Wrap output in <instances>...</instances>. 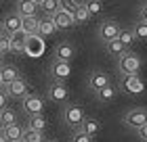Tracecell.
I'll use <instances>...</instances> for the list:
<instances>
[{
    "label": "cell",
    "instance_id": "cell-1",
    "mask_svg": "<svg viewBox=\"0 0 147 142\" xmlns=\"http://www.w3.org/2000/svg\"><path fill=\"white\" fill-rule=\"evenodd\" d=\"M63 123L69 127V130H80L86 119V113L80 105H65L63 107Z\"/></svg>",
    "mask_w": 147,
    "mask_h": 142
},
{
    "label": "cell",
    "instance_id": "cell-2",
    "mask_svg": "<svg viewBox=\"0 0 147 142\" xmlns=\"http://www.w3.org/2000/svg\"><path fill=\"white\" fill-rule=\"evenodd\" d=\"M118 88L124 94H128V96H139V94L145 92V82L141 79L139 73H130V75H122Z\"/></svg>",
    "mask_w": 147,
    "mask_h": 142
},
{
    "label": "cell",
    "instance_id": "cell-3",
    "mask_svg": "<svg viewBox=\"0 0 147 142\" xmlns=\"http://www.w3.org/2000/svg\"><path fill=\"white\" fill-rule=\"evenodd\" d=\"M143 67V61L139 55H135V52H126L124 57L118 59V69H120V75H130V73H139Z\"/></svg>",
    "mask_w": 147,
    "mask_h": 142
},
{
    "label": "cell",
    "instance_id": "cell-4",
    "mask_svg": "<svg viewBox=\"0 0 147 142\" xmlns=\"http://www.w3.org/2000/svg\"><path fill=\"white\" fill-rule=\"evenodd\" d=\"M120 31H122V27H120V23L116 19H105V21L99 25V40H101L103 44H107L111 40L120 38Z\"/></svg>",
    "mask_w": 147,
    "mask_h": 142
},
{
    "label": "cell",
    "instance_id": "cell-5",
    "mask_svg": "<svg viewBox=\"0 0 147 142\" xmlns=\"http://www.w3.org/2000/svg\"><path fill=\"white\" fill-rule=\"evenodd\" d=\"M124 123L128 125L130 130L139 132L147 123V109H143V107H135V109H130L128 113L124 115Z\"/></svg>",
    "mask_w": 147,
    "mask_h": 142
},
{
    "label": "cell",
    "instance_id": "cell-6",
    "mask_svg": "<svg viewBox=\"0 0 147 142\" xmlns=\"http://www.w3.org/2000/svg\"><path fill=\"white\" fill-rule=\"evenodd\" d=\"M46 98L57 105H65L69 98V88L65 86V82H53L46 88Z\"/></svg>",
    "mask_w": 147,
    "mask_h": 142
},
{
    "label": "cell",
    "instance_id": "cell-7",
    "mask_svg": "<svg viewBox=\"0 0 147 142\" xmlns=\"http://www.w3.org/2000/svg\"><path fill=\"white\" fill-rule=\"evenodd\" d=\"M21 105H23V111L25 115H38V113H44V100L38 96V94H25L21 98Z\"/></svg>",
    "mask_w": 147,
    "mask_h": 142
},
{
    "label": "cell",
    "instance_id": "cell-8",
    "mask_svg": "<svg viewBox=\"0 0 147 142\" xmlns=\"http://www.w3.org/2000/svg\"><path fill=\"white\" fill-rule=\"evenodd\" d=\"M51 77L53 82H65L71 75V63H63V61H53L51 65Z\"/></svg>",
    "mask_w": 147,
    "mask_h": 142
},
{
    "label": "cell",
    "instance_id": "cell-9",
    "mask_svg": "<svg viewBox=\"0 0 147 142\" xmlns=\"http://www.w3.org/2000/svg\"><path fill=\"white\" fill-rule=\"evenodd\" d=\"M53 21H55V25H57L59 31H67V29H71L74 25H76L74 15H71V13H67V11H63V9H59L55 15H53Z\"/></svg>",
    "mask_w": 147,
    "mask_h": 142
},
{
    "label": "cell",
    "instance_id": "cell-10",
    "mask_svg": "<svg viewBox=\"0 0 147 142\" xmlns=\"http://www.w3.org/2000/svg\"><path fill=\"white\" fill-rule=\"evenodd\" d=\"M105 86H109V75L101 69H95L88 75V88L92 92H99V90H103Z\"/></svg>",
    "mask_w": 147,
    "mask_h": 142
},
{
    "label": "cell",
    "instance_id": "cell-11",
    "mask_svg": "<svg viewBox=\"0 0 147 142\" xmlns=\"http://www.w3.org/2000/svg\"><path fill=\"white\" fill-rule=\"evenodd\" d=\"M4 90L9 92V96H11V98H23L25 94H32V90H30V84L25 82L23 77L15 79V82H13L11 86H6Z\"/></svg>",
    "mask_w": 147,
    "mask_h": 142
},
{
    "label": "cell",
    "instance_id": "cell-12",
    "mask_svg": "<svg viewBox=\"0 0 147 142\" xmlns=\"http://www.w3.org/2000/svg\"><path fill=\"white\" fill-rule=\"evenodd\" d=\"M2 25H4V33L13 36V33H17V31L23 29V17L19 15V13H11V15L4 17Z\"/></svg>",
    "mask_w": 147,
    "mask_h": 142
},
{
    "label": "cell",
    "instance_id": "cell-13",
    "mask_svg": "<svg viewBox=\"0 0 147 142\" xmlns=\"http://www.w3.org/2000/svg\"><path fill=\"white\" fill-rule=\"evenodd\" d=\"M76 57V48H74V44L71 42H61V44H57V48H55V61H63V63H71V59Z\"/></svg>",
    "mask_w": 147,
    "mask_h": 142
},
{
    "label": "cell",
    "instance_id": "cell-14",
    "mask_svg": "<svg viewBox=\"0 0 147 142\" xmlns=\"http://www.w3.org/2000/svg\"><path fill=\"white\" fill-rule=\"evenodd\" d=\"M40 4L34 0H19L15 4V13H19L21 17H38Z\"/></svg>",
    "mask_w": 147,
    "mask_h": 142
},
{
    "label": "cell",
    "instance_id": "cell-15",
    "mask_svg": "<svg viewBox=\"0 0 147 142\" xmlns=\"http://www.w3.org/2000/svg\"><path fill=\"white\" fill-rule=\"evenodd\" d=\"M28 40H30V36L23 29L17 31V33H13V36H11V50L13 52H25V50H28Z\"/></svg>",
    "mask_w": 147,
    "mask_h": 142
},
{
    "label": "cell",
    "instance_id": "cell-16",
    "mask_svg": "<svg viewBox=\"0 0 147 142\" xmlns=\"http://www.w3.org/2000/svg\"><path fill=\"white\" fill-rule=\"evenodd\" d=\"M21 75H19V69L15 65H2L0 67V79H2V86H11L15 79H19Z\"/></svg>",
    "mask_w": 147,
    "mask_h": 142
},
{
    "label": "cell",
    "instance_id": "cell-17",
    "mask_svg": "<svg viewBox=\"0 0 147 142\" xmlns=\"http://www.w3.org/2000/svg\"><path fill=\"white\" fill-rule=\"evenodd\" d=\"M57 25L55 21H53V17L49 15H44V17H40V27H38V36H42V38H49L53 36V33H57Z\"/></svg>",
    "mask_w": 147,
    "mask_h": 142
},
{
    "label": "cell",
    "instance_id": "cell-18",
    "mask_svg": "<svg viewBox=\"0 0 147 142\" xmlns=\"http://www.w3.org/2000/svg\"><path fill=\"white\" fill-rule=\"evenodd\" d=\"M23 134H25V127H23V125L13 123V125H6V127H4L2 136L9 140V142H13V140H21V138H23Z\"/></svg>",
    "mask_w": 147,
    "mask_h": 142
},
{
    "label": "cell",
    "instance_id": "cell-19",
    "mask_svg": "<svg viewBox=\"0 0 147 142\" xmlns=\"http://www.w3.org/2000/svg\"><path fill=\"white\" fill-rule=\"evenodd\" d=\"M118 90H120V88H116V86H111V84H109V86H105L103 90L95 92V96H97L99 103H111V100L118 96Z\"/></svg>",
    "mask_w": 147,
    "mask_h": 142
},
{
    "label": "cell",
    "instance_id": "cell-20",
    "mask_svg": "<svg viewBox=\"0 0 147 142\" xmlns=\"http://www.w3.org/2000/svg\"><path fill=\"white\" fill-rule=\"evenodd\" d=\"M101 127H103V125H101V121H99V119H95V117H86L80 130H82V132H86V134H90V136L95 138L97 134L101 132Z\"/></svg>",
    "mask_w": 147,
    "mask_h": 142
},
{
    "label": "cell",
    "instance_id": "cell-21",
    "mask_svg": "<svg viewBox=\"0 0 147 142\" xmlns=\"http://www.w3.org/2000/svg\"><path fill=\"white\" fill-rule=\"evenodd\" d=\"M46 119H44V113H38V115H28V127L30 130H38V132H44L46 130Z\"/></svg>",
    "mask_w": 147,
    "mask_h": 142
},
{
    "label": "cell",
    "instance_id": "cell-22",
    "mask_svg": "<svg viewBox=\"0 0 147 142\" xmlns=\"http://www.w3.org/2000/svg\"><path fill=\"white\" fill-rule=\"evenodd\" d=\"M38 27H40V17H23V31L28 36H38Z\"/></svg>",
    "mask_w": 147,
    "mask_h": 142
},
{
    "label": "cell",
    "instance_id": "cell-23",
    "mask_svg": "<svg viewBox=\"0 0 147 142\" xmlns=\"http://www.w3.org/2000/svg\"><path fill=\"white\" fill-rule=\"evenodd\" d=\"M105 50L109 52V55H113V57H124L126 52H128V48H126V46L120 42V40H111V42H107L105 44Z\"/></svg>",
    "mask_w": 147,
    "mask_h": 142
},
{
    "label": "cell",
    "instance_id": "cell-24",
    "mask_svg": "<svg viewBox=\"0 0 147 142\" xmlns=\"http://www.w3.org/2000/svg\"><path fill=\"white\" fill-rule=\"evenodd\" d=\"M59 9H61V0H42V4H40V11L49 17H53Z\"/></svg>",
    "mask_w": 147,
    "mask_h": 142
},
{
    "label": "cell",
    "instance_id": "cell-25",
    "mask_svg": "<svg viewBox=\"0 0 147 142\" xmlns=\"http://www.w3.org/2000/svg\"><path fill=\"white\" fill-rule=\"evenodd\" d=\"M74 19H76V25H86V23L90 21V13H88V9H86V4H80L78 6Z\"/></svg>",
    "mask_w": 147,
    "mask_h": 142
},
{
    "label": "cell",
    "instance_id": "cell-26",
    "mask_svg": "<svg viewBox=\"0 0 147 142\" xmlns=\"http://www.w3.org/2000/svg\"><path fill=\"white\" fill-rule=\"evenodd\" d=\"M23 142H46L44 138V132H38V130H30V127H25V134H23Z\"/></svg>",
    "mask_w": 147,
    "mask_h": 142
},
{
    "label": "cell",
    "instance_id": "cell-27",
    "mask_svg": "<svg viewBox=\"0 0 147 142\" xmlns=\"http://www.w3.org/2000/svg\"><path fill=\"white\" fill-rule=\"evenodd\" d=\"M120 42H122L124 46H126V48H132V44H135L137 42V38H135V31H132V29H122V31H120Z\"/></svg>",
    "mask_w": 147,
    "mask_h": 142
},
{
    "label": "cell",
    "instance_id": "cell-28",
    "mask_svg": "<svg viewBox=\"0 0 147 142\" xmlns=\"http://www.w3.org/2000/svg\"><path fill=\"white\" fill-rule=\"evenodd\" d=\"M84 4H86V9H88L90 17L101 15V11H103V2H101V0H86Z\"/></svg>",
    "mask_w": 147,
    "mask_h": 142
},
{
    "label": "cell",
    "instance_id": "cell-29",
    "mask_svg": "<svg viewBox=\"0 0 147 142\" xmlns=\"http://www.w3.org/2000/svg\"><path fill=\"white\" fill-rule=\"evenodd\" d=\"M132 31H135V38H137V40L147 42V23H145V21H137L135 27H132Z\"/></svg>",
    "mask_w": 147,
    "mask_h": 142
},
{
    "label": "cell",
    "instance_id": "cell-30",
    "mask_svg": "<svg viewBox=\"0 0 147 142\" xmlns=\"http://www.w3.org/2000/svg\"><path fill=\"white\" fill-rule=\"evenodd\" d=\"M0 117L4 119V123H6V125H13V123H17V113L13 111V109H9V107H6L4 111H0Z\"/></svg>",
    "mask_w": 147,
    "mask_h": 142
},
{
    "label": "cell",
    "instance_id": "cell-31",
    "mask_svg": "<svg viewBox=\"0 0 147 142\" xmlns=\"http://www.w3.org/2000/svg\"><path fill=\"white\" fill-rule=\"evenodd\" d=\"M71 142H92V136H90V134H86V132H82V130H74Z\"/></svg>",
    "mask_w": 147,
    "mask_h": 142
},
{
    "label": "cell",
    "instance_id": "cell-32",
    "mask_svg": "<svg viewBox=\"0 0 147 142\" xmlns=\"http://www.w3.org/2000/svg\"><path fill=\"white\" fill-rule=\"evenodd\" d=\"M78 6H80V4L76 2V0H61V9L67 11V13H71V15H76Z\"/></svg>",
    "mask_w": 147,
    "mask_h": 142
},
{
    "label": "cell",
    "instance_id": "cell-33",
    "mask_svg": "<svg viewBox=\"0 0 147 142\" xmlns=\"http://www.w3.org/2000/svg\"><path fill=\"white\" fill-rule=\"evenodd\" d=\"M11 50V36L9 33H4V36H0V52H9Z\"/></svg>",
    "mask_w": 147,
    "mask_h": 142
},
{
    "label": "cell",
    "instance_id": "cell-34",
    "mask_svg": "<svg viewBox=\"0 0 147 142\" xmlns=\"http://www.w3.org/2000/svg\"><path fill=\"white\" fill-rule=\"evenodd\" d=\"M6 105H9V92L4 88H0V111H4Z\"/></svg>",
    "mask_w": 147,
    "mask_h": 142
},
{
    "label": "cell",
    "instance_id": "cell-35",
    "mask_svg": "<svg viewBox=\"0 0 147 142\" xmlns=\"http://www.w3.org/2000/svg\"><path fill=\"white\" fill-rule=\"evenodd\" d=\"M139 17H141V21H145V23H147V4H143V6H141V11H139Z\"/></svg>",
    "mask_w": 147,
    "mask_h": 142
},
{
    "label": "cell",
    "instance_id": "cell-36",
    "mask_svg": "<svg viewBox=\"0 0 147 142\" xmlns=\"http://www.w3.org/2000/svg\"><path fill=\"white\" fill-rule=\"evenodd\" d=\"M137 134H139V138H141V140H145V142H147V123H145V125H143Z\"/></svg>",
    "mask_w": 147,
    "mask_h": 142
},
{
    "label": "cell",
    "instance_id": "cell-37",
    "mask_svg": "<svg viewBox=\"0 0 147 142\" xmlns=\"http://www.w3.org/2000/svg\"><path fill=\"white\" fill-rule=\"evenodd\" d=\"M4 127H6V123H4V119H2V117H0V134H2V132H4Z\"/></svg>",
    "mask_w": 147,
    "mask_h": 142
},
{
    "label": "cell",
    "instance_id": "cell-38",
    "mask_svg": "<svg viewBox=\"0 0 147 142\" xmlns=\"http://www.w3.org/2000/svg\"><path fill=\"white\" fill-rule=\"evenodd\" d=\"M4 65V52H0V67Z\"/></svg>",
    "mask_w": 147,
    "mask_h": 142
},
{
    "label": "cell",
    "instance_id": "cell-39",
    "mask_svg": "<svg viewBox=\"0 0 147 142\" xmlns=\"http://www.w3.org/2000/svg\"><path fill=\"white\" fill-rule=\"evenodd\" d=\"M0 36H4V25L0 23Z\"/></svg>",
    "mask_w": 147,
    "mask_h": 142
},
{
    "label": "cell",
    "instance_id": "cell-40",
    "mask_svg": "<svg viewBox=\"0 0 147 142\" xmlns=\"http://www.w3.org/2000/svg\"><path fill=\"white\" fill-rule=\"evenodd\" d=\"M0 142H9V140H6V138L2 136V134H0Z\"/></svg>",
    "mask_w": 147,
    "mask_h": 142
},
{
    "label": "cell",
    "instance_id": "cell-41",
    "mask_svg": "<svg viewBox=\"0 0 147 142\" xmlns=\"http://www.w3.org/2000/svg\"><path fill=\"white\" fill-rule=\"evenodd\" d=\"M34 2H38V4H42V0H34Z\"/></svg>",
    "mask_w": 147,
    "mask_h": 142
},
{
    "label": "cell",
    "instance_id": "cell-42",
    "mask_svg": "<svg viewBox=\"0 0 147 142\" xmlns=\"http://www.w3.org/2000/svg\"><path fill=\"white\" fill-rule=\"evenodd\" d=\"M0 88H4V86H2V79H0Z\"/></svg>",
    "mask_w": 147,
    "mask_h": 142
},
{
    "label": "cell",
    "instance_id": "cell-43",
    "mask_svg": "<svg viewBox=\"0 0 147 142\" xmlns=\"http://www.w3.org/2000/svg\"><path fill=\"white\" fill-rule=\"evenodd\" d=\"M13 142H23V140H13Z\"/></svg>",
    "mask_w": 147,
    "mask_h": 142
},
{
    "label": "cell",
    "instance_id": "cell-44",
    "mask_svg": "<svg viewBox=\"0 0 147 142\" xmlns=\"http://www.w3.org/2000/svg\"><path fill=\"white\" fill-rule=\"evenodd\" d=\"M46 142H55V140H46Z\"/></svg>",
    "mask_w": 147,
    "mask_h": 142
}]
</instances>
